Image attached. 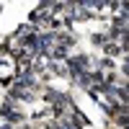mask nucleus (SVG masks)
I'll list each match as a JSON object with an SVG mask.
<instances>
[{
  "label": "nucleus",
  "mask_w": 129,
  "mask_h": 129,
  "mask_svg": "<svg viewBox=\"0 0 129 129\" xmlns=\"http://www.w3.org/2000/svg\"><path fill=\"white\" fill-rule=\"evenodd\" d=\"M0 119H3L5 124H10V126L23 124V121H26L23 106H21V103H16V101H10V98H5L3 103H0Z\"/></svg>",
  "instance_id": "obj_1"
},
{
  "label": "nucleus",
  "mask_w": 129,
  "mask_h": 129,
  "mask_svg": "<svg viewBox=\"0 0 129 129\" xmlns=\"http://www.w3.org/2000/svg\"><path fill=\"white\" fill-rule=\"evenodd\" d=\"M124 129H129V126H124Z\"/></svg>",
  "instance_id": "obj_2"
}]
</instances>
